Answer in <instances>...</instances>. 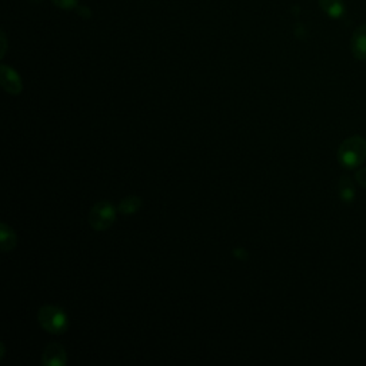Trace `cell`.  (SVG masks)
<instances>
[{
    "mask_svg": "<svg viewBox=\"0 0 366 366\" xmlns=\"http://www.w3.org/2000/svg\"><path fill=\"white\" fill-rule=\"evenodd\" d=\"M366 159V141L360 136H352L338 149V160L345 169H355Z\"/></svg>",
    "mask_w": 366,
    "mask_h": 366,
    "instance_id": "1",
    "label": "cell"
},
{
    "mask_svg": "<svg viewBox=\"0 0 366 366\" xmlns=\"http://www.w3.org/2000/svg\"><path fill=\"white\" fill-rule=\"evenodd\" d=\"M39 322L44 331L51 333H63L69 328L66 313L58 306H43L39 311Z\"/></svg>",
    "mask_w": 366,
    "mask_h": 366,
    "instance_id": "2",
    "label": "cell"
},
{
    "mask_svg": "<svg viewBox=\"0 0 366 366\" xmlns=\"http://www.w3.org/2000/svg\"><path fill=\"white\" fill-rule=\"evenodd\" d=\"M116 219V211L109 202H99L90 211L89 223L96 231H105Z\"/></svg>",
    "mask_w": 366,
    "mask_h": 366,
    "instance_id": "3",
    "label": "cell"
},
{
    "mask_svg": "<svg viewBox=\"0 0 366 366\" xmlns=\"http://www.w3.org/2000/svg\"><path fill=\"white\" fill-rule=\"evenodd\" d=\"M66 363V352L59 343H51L43 352V365L63 366Z\"/></svg>",
    "mask_w": 366,
    "mask_h": 366,
    "instance_id": "4",
    "label": "cell"
},
{
    "mask_svg": "<svg viewBox=\"0 0 366 366\" xmlns=\"http://www.w3.org/2000/svg\"><path fill=\"white\" fill-rule=\"evenodd\" d=\"M351 51L358 60H366V25L359 26L351 40Z\"/></svg>",
    "mask_w": 366,
    "mask_h": 366,
    "instance_id": "5",
    "label": "cell"
},
{
    "mask_svg": "<svg viewBox=\"0 0 366 366\" xmlns=\"http://www.w3.org/2000/svg\"><path fill=\"white\" fill-rule=\"evenodd\" d=\"M2 85L9 92V94L17 95L21 90V82L19 75L13 71L12 67L3 64L2 66Z\"/></svg>",
    "mask_w": 366,
    "mask_h": 366,
    "instance_id": "6",
    "label": "cell"
},
{
    "mask_svg": "<svg viewBox=\"0 0 366 366\" xmlns=\"http://www.w3.org/2000/svg\"><path fill=\"white\" fill-rule=\"evenodd\" d=\"M319 6L331 19H340L347 13L345 3L342 0H319Z\"/></svg>",
    "mask_w": 366,
    "mask_h": 366,
    "instance_id": "7",
    "label": "cell"
},
{
    "mask_svg": "<svg viewBox=\"0 0 366 366\" xmlns=\"http://www.w3.org/2000/svg\"><path fill=\"white\" fill-rule=\"evenodd\" d=\"M339 196L345 203H352L355 198V188L349 176H342L339 182Z\"/></svg>",
    "mask_w": 366,
    "mask_h": 366,
    "instance_id": "8",
    "label": "cell"
},
{
    "mask_svg": "<svg viewBox=\"0 0 366 366\" xmlns=\"http://www.w3.org/2000/svg\"><path fill=\"white\" fill-rule=\"evenodd\" d=\"M141 204H142V200L141 198H137V196H128L125 198L121 204H119V211L122 214H134L136 211H139L141 209Z\"/></svg>",
    "mask_w": 366,
    "mask_h": 366,
    "instance_id": "9",
    "label": "cell"
},
{
    "mask_svg": "<svg viewBox=\"0 0 366 366\" xmlns=\"http://www.w3.org/2000/svg\"><path fill=\"white\" fill-rule=\"evenodd\" d=\"M2 227H3L2 229V247H3L5 252H8L9 249H12L15 246L16 238H15L13 232L10 231V229L6 225H3Z\"/></svg>",
    "mask_w": 366,
    "mask_h": 366,
    "instance_id": "10",
    "label": "cell"
},
{
    "mask_svg": "<svg viewBox=\"0 0 366 366\" xmlns=\"http://www.w3.org/2000/svg\"><path fill=\"white\" fill-rule=\"evenodd\" d=\"M53 5L63 9V10H72L76 9L79 5V0H52Z\"/></svg>",
    "mask_w": 366,
    "mask_h": 366,
    "instance_id": "11",
    "label": "cell"
},
{
    "mask_svg": "<svg viewBox=\"0 0 366 366\" xmlns=\"http://www.w3.org/2000/svg\"><path fill=\"white\" fill-rule=\"evenodd\" d=\"M355 179H356V182L359 183L360 186L366 188V168L359 169V171L356 172V175H355Z\"/></svg>",
    "mask_w": 366,
    "mask_h": 366,
    "instance_id": "12",
    "label": "cell"
},
{
    "mask_svg": "<svg viewBox=\"0 0 366 366\" xmlns=\"http://www.w3.org/2000/svg\"><path fill=\"white\" fill-rule=\"evenodd\" d=\"M33 2H39V0H33Z\"/></svg>",
    "mask_w": 366,
    "mask_h": 366,
    "instance_id": "13",
    "label": "cell"
}]
</instances>
